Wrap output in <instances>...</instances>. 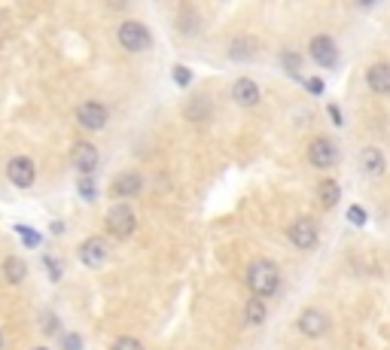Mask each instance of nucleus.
Instances as JSON below:
<instances>
[{
	"label": "nucleus",
	"mask_w": 390,
	"mask_h": 350,
	"mask_svg": "<svg viewBox=\"0 0 390 350\" xmlns=\"http://www.w3.org/2000/svg\"><path fill=\"white\" fill-rule=\"evenodd\" d=\"M247 286L254 293V299H272L281 289V268L272 259H256L247 268Z\"/></svg>",
	"instance_id": "1"
},
{
	"label": "nucleus",
	"mask_w": 390,
	"mask_h": 350,
	"mask_svg": "<svg viewBox=\"0 0 390 350\" xmlns=\"http://www.w3.org/2000/svg\"><path fill=\"white\" fill-rule=\"evenodd\" d=\"M116 37H119V46L122 49H128V52H147L150 46H152V37H150V30L147 25H141V21H122L119 30H116Z\"/></svg>",
	"instance_id": "2"
},
{
	"label": "nucleus",
	"mask_w": 390,
	"mask_h": 350,
	"mask_svg": "<svg viewBox=\"0 0 390 350\" xmlns=\"http://www.w3.org/2000/svg\"><path fill=\"white\" fill-rule=\"evenodd\" d=\"M287 238H290L293 247L311 250V247H317V241H320V228H317V223L311 217H299V219H293V225L287 228Z\"/></svg>",
	"instance_id": "3"
},
{
	"label": "nucleus",
	"mask_w": 390,
	"mask_h": 350,
	"mask_svg": "<svg viewBox=\"0 0 390 350\" xmlns=\"http://www.w3.org/2000/svg\"><path fill=\"white\" fill-rule=\"evenodd\" d=\"M134 210L128 208V204H116V208L107 210V232L113 234V238H132L134 234Z\"/></svg>",
	"instance_id": "4"
},
{
	"label": "nucleus",
	"mask_w": 390,
	"mask_h": 350,
	"mask_svg": "<svg viewBox=\"0 0 390 350\" xmlns=\"http://www.w3.org/2000/svg\"><path fill=\"white\" fill-rule=\"evenodd\" d=\"M299 332L305 338H323L330 332V317L317 308H305L299 314Z\"/></svg>",
	"instance_id": "5"
},
{
	"label": "nucleus",
	"mask_w": 390,
	"mask_h": 350,
	"mask_svg": "<svg viewBox=\"0 0 390 350\" xmlns=\"http://www.w3.org/2000/svg\"><path fill=\"white\" fill-rule=\"evenodd\" d=\"M335 158H339V149H335V143L330 140V137H314V140L308 143V162L314 167H333Z\"/></svg>",
	"instance_id": "6"
},
{
	"label": "nucleus",
	"mask_w": 390,
	"mask_h": 350,
	"mask_svg": "<svg viewBox=\"0 0 390 350\" xmlns=\"http://www.w3.org/2000/svg\"><path fill=\"white\" fill-rule=\"evenodd\" d=\"M308 49H311V58L317 61V67H335L339 64V49H335L333 37H326V34L311 37Z\"/></svg>",
	"instance_id": "7"
},
{
	"label": "nucleus",
	"mask_w": 390,
	"mask_h": 350,
	"mask_svg": "<svg viewBox=\"0 0 390 350\" xmlns=\"http://www.w3.org/2000/svg\"><path fill=\"white\" fill-rule=\"evenodd\" d=\"M107 259H110V243L104 238H89L80 247V262L86 265V268H101Z\"/></svg>",
	"instance_id": "8"
},
{
	"label": "nucleus",
	"mask_w": 390,
	"mask_h": 350,
	"mask_svg": "<svg viewBox=\"0 0 390 350\" xmlns=\"http://www.w3.org/2000/svg\"><path fill=\"white\" fill-rule=\"evenodd\" d=\"M76 122H80L82 128H89V131H101V128L107 125V107L98 104V101L80 104V110H76Z\"/></svg>",
	"instance_id": "9"
},
{
	"label": "nucleus",
	"mask_w": 390,
	"mask_h": 350,
	"mask_svg": "<svg viewBox=\"0 0 390 350\" xmlns=\"http://www.w3.org/2000/svg\"><path fill=\"white\" fill-rule=\"evenodd\" d=\"M6 174H10V180L15 183L19 189H28V186H34V180H37V171H34V162L25 156H19V158H10V165H6Z\"/></svg>",
	"instance_id": "10"
},
{
	"label": "nucleus",
	"mask_w": 390,
	"mask_h": 350,
	"mask_svg": "<svg viewBox=\"0 0 390 350\" xmlns=\"http://www.w3.org/2000/svg\"><path fill=\"white\" fill-rule=\"evenodd\" d=\"M71 158H73V167L82 174V177H91L95 174V167H98V149L91 147V143H76L73 152H71Z\"/></svg>",
	"instance_id": "11"
},
{
	"label": "nucleus",
	"mask_w": 390,
	"mask_h": 350,
	"mask_svg": "<svg viewBox=\"0 0 390 350\" xmlns=\"http://www.w3.org/2000/svg\"><path fill=\"white\" fill-rule=\"evenodd\" d=\"M259 98H263V91L254 80H247V76H241V80L232 82V101L238 107H256Z\"/></svg>",
	"instance_id": "12"
},
{
	"label": "nucleus",
	"mask_w": 390,
	"mask_h": 350,
	"mask_svg": "<svg viewBox=\"0 0 390 350\" xmlns=\"http://www.w3.org/2000/svg\"><path fill=\"white\" fill-rule=\"evenodd\" d=\"M141 189H143V177H141V174H137V171H125V174H119V177L113 180L110 192L116 198H134V195H141Z\"/></svg>",
	"instance_id": "13"
},
{
	"label": "nucleus",
	"mask_w": 390,
	"mask_h": 350,
	"mask_svg": "<svg viewBox=\"0 0 390 350\" xmlns=\"http://www.w3.org/2000/svg\"><path fill=\"white\" fill-rule=\"evenodd\" d=\"M366 82H369V89L375 91V95H390V64L387 61L372 64L369 71H366Z\"/></svg>",
	"instance_id": "14"
},
{
	"label": "nucleus",
	"mask_w": 390,
	"mask_h": 350,
	"mask_svg": "<svg viewBox=\"0 0 390 350\" xmlns=\"http://www.w3.org/2000/svg\"><path fill=\"white\" fill-rule=\"evenodd\" d=\"M360 167H363V174H369V177H381V174H384V167H387L384 152L375 149V147H366L360 152Z\"/></svg>",
	"instance_id": "15"
},
{
	"label": "nucleus",
	"mask_w": 390,
	"mask_h": 350,
	"mask_svg": "<svg viewBox=\"0 0 390 350\" xmlns=\"http://www.w3.org/2000/svg\"><path fill=\"white\" fill-rule=\"evenodd\" d=\"M317 198H320V204H323V208H335V204H339V198H342V186L335 180H320L317 183Z\"/></svg>",
	"instance_id": "16"
},
{
	"label": "nucleus",
	"mask_w": 390,
	"mask_h": 350,
	"mask_svg": "<svg viewBox=\"0 0 390 350\" xmlns=\"http://www.w3.org/2000/svg\"><path fill=\"white\" fill-rule=\"evenodd\" d=\"M25 274H28V268H25V262H21V259H15V256L3 259V277L10 280V284H21V280H25Z\"/></svg>",
	"instance_id": "17"
},
{
	"label": "nucleus",
	"mask_w": 390,
	"mask_h": 350,
	"mask_svg": "<svg viewBox=\"0 0 390 350\" xmlns=\"http://www.w3.org/2000/svg\"><path fill=\"white\" fill-rule=\"evenodd\" d=\"M244 320H247L250 326H259L265 320V304L263 299H250L247 304H244Z\"/></svg>",
	"instance_id": "18"
},
{
	"label": "nucleus",
	"mask_w": 390,
	"mask_h": 350,
	"mask_svg": "<svg viewBox=\"0 0 390 350\" xmlns=\"http://www.w3.org/2000/svg\"><path fill=\"white\" fill-rule=\"evenodd\" d=\"M254 40H250V37H235L232 40V52H229V55H232L235 61H241V58H254Z\"/></svg>",
	"instance_id": "19"
},
{
	"label": "nucleus",
	"mask_w": 390,
	"mask_h": 350,
	"mask_svg": "<svg viewBox=\"0 0 390 350\" xmlns=\"http://www.w3.org/2000/svg\"><path fill=\"white\" fill-rule=\"evenodd\" d=\"M186 116L195 119V122H208L211 119V104L204 101V98H195V101L186 107Z\"/></svg>",
	"instance_id": "20"
},
{
	"label": "nucleus",
	"mask_w": 390,
	"mask_h": 350,
	"mask_svg": "<svg viewBox=\"0 0 390 350\" xmlns=\"http://www.w3.org/2000/svg\"><path fill=\"white\" fill-rule=\"evenodd\" d=\"M15 232L25 241V247H40V232H34V228H28V225H15Z\"/></svg>",
	"instance_id": "21"
},
{
	"label": "nucleus",
	"mask_w": 390,
	"mask_h": 350,
	"mask_svg": "<svg viewBox=\"0 0 390 350\" xmlns=\"http://www.w3.org/2000/svg\"><path fill=\"white\" fill-rule=\"evenodd\" d=\"M281 64H284V71L290 76H296L299 80V55H290V52H281Z\"/></svg>",
	"instance_id": "22"
},
{
	"label": "nucleus",
	"mask_w": 390,
	"mask_h": 350,
	"mask_svg": "<svg viewBox=\"0 0 390 350\" xmlns=\"http://www.w3.org/2000/svg\"><path fill=\"white\" fill-rule=\"evenodd\" d=\"M110 350H143V344L137 338H132V335H122V338L113 341Z\"/></svg>",
	"instance_id": "23"
},
{
	"label": "nucleus",
	"mask_w": 390,
	"mask_h": 350,
	"mask_svg": "<svg viewBox=\"0 0 390 350\" xmlns=\"http://www.w3.org/2000/svg\"><path fill=\"white\" fill-rule=\"evenodd\" d=\"M348 219L354 225H366V219H369V217H366V210L360 208V204H351V208H348Z\"/></svg>",
	"instance_id": "24"
},
{
	"label": "nucleus",
	"mask_w": 390,
	"mask_h": 350,
	"mask_svg": "<svg viewBox=\"0 0 390 350\" xmlns=\"http://www.w3.org/2000/svg\"><path fill=\"white\" fill-rule=\"evenodd\" d=\"M80 192H82L86 201H95V198H98V189H95V183H91V177H82L80 180Z\"/></svg>",
	"instance_id": "25"
},
{
	"label": "nucleus",
	"mask_w": 390,
	"mask_h": 350,
	"mask_svg": "<svg viewBox=\"0 0 390 350\" xmlns=\"http://www.w3.org/2000/svg\"><path fill=\"white\" fill-rule=\"evenodd\" d=\"M174 82H177V86H189V82H193V73H189V67H183V64L174 67Z\"/></svg>",
	"instance_id": "26"
},
{
	"label": "nucleus",
	"mask_w": 390,
	"mask_h": 350,
	"mask_svg": "<svg viewBox=\"0 0 390 350\" xmlns=\"http://www.w3.org/2000/svg\"><path fill=\"white\" fill-rule=\"evenodd\" d=\"M330 119H333V125H345V116H342V110H339V107H335V104H330Z\"/></svg>",
	"instance_id": "27"
},
{
	"label": "nucleus",
	"mask_w": 390,
	"mask_h": 350,
	"mask_svg": "<svg viewBox=\"0 0 390 350\" xmlns=\"http://www.w3.org/2000/svg\"><path fill=\"white\" fill-rule=\"evenodd\" d=\"M82 344H80V335H67L64 338V350H80Z\"/></svg>",
	"instance_id": "28"
},
{
	"label": "nucleus",
	"mask_w": 390,
	"mask_h": 350,
	"mask_svg": "<svg viewBox=\"0 0 390 350\" xmlns=\"http://www.w3.org/2000/svg\"><path fill=\"white\" fill-rule=\"evenodd\" d=\"M305 86H308V91H314V95H320V91H323V80H308Z\"/></svg>",
	"instance_id": "29"
},
{
	"label": "nucleus",
	"mask_w": 390,
	"mask_h": 350,
	"mask_svg": "<svg viewBox=\"0 0 390 350\" xmlns=\"http://www.w3.org/2000/svg\"><path fill=\"white\" fill-rule=\"evenodd\" d=\"M0 347H3V335H0Z\"/></svg>",
	"instance_id": "30"
},
{
	"label": "nucleus",
	"mask_w": 390,
	"mask_h": 350,
	"mask_svg": "<svg viewBox=\"0 0 390 350\" xmlns=\"http://www.w3.org/2000/svg\"><path fill=\"white\" fill-rule=\"evenodd\" d=\"M34 350H46V347H34Z\"/></svg>",
	"instance_id": "31"
}]
</instances>
